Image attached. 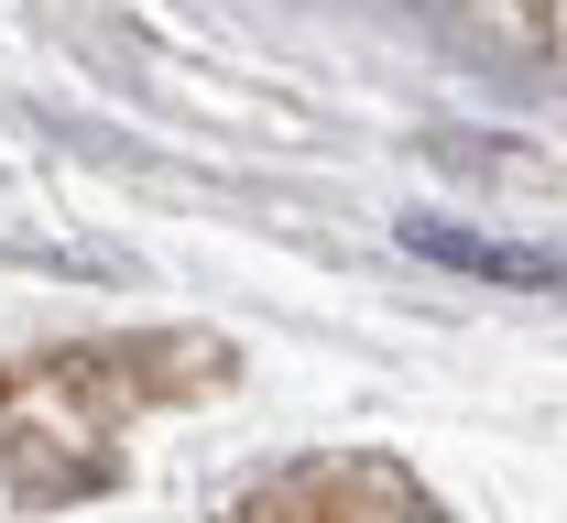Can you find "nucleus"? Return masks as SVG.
I'll list each match as a JSON object with an SVG mask.
<instances>
[{
    "mask_svg": "<svg viewBox=\"0 0 567 523\" xmlns=\"http://www.w3.org/2000/svg\"><path fill=\"white\" fill-rule=\"evenodd\" d=\"M415 251L470 262V273H492V284H557V262H546V251H492V240H458V229H415Z\"/></svg>",
    "mask_w": 567,
    "mask_h": 523,
    "instance_id": "1",
    "label": "nucleus"
},
{
    "mask_svg": "<svg viewBox=\"0 0 567 523\" xmlns=\"http://www.w3.org/2000/svg\"><path fill=\"white\" fill-rule=\"evenodd\" d=\"M262 502H415V491H404V480H284V491H262Z\"/></svg>",
    "mask_w": 567,
    "mask_h": 523,
    "instance_id": "2",
    "label": "nucleus"
}]
</instances>
